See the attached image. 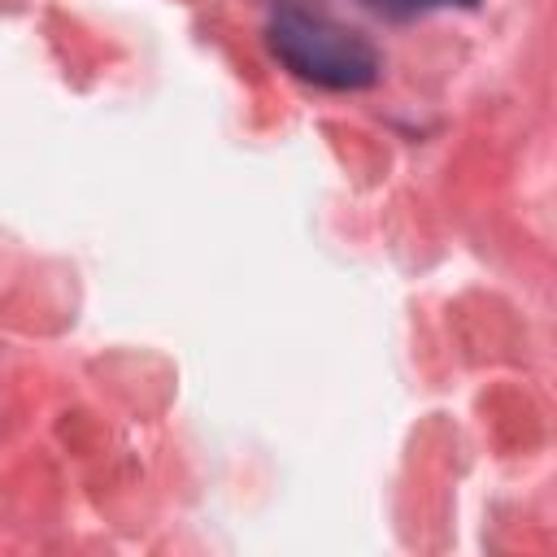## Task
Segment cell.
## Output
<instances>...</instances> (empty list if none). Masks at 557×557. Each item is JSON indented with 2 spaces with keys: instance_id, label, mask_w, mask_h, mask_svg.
<instances>
[{
  "instance_id": "1",
  "label": "cell",
  "mask_w": 557,
  "mask_h": 557,
  "mask_svg": "<svg viewBox=\"0 0 557 557\" xmlns=\"http://www.w3.org/2000/svg\"><path fill=\"white\" fill-rule=\"evenodd\" d=\"M265 48L292 78L322 91H366L383 78V57L366 35L305 9H278L265 22Z\"/></svg>"
},
{
  "instance_id": "2",
  "label": "cell",
  "mask_w": 557,
  "mask_h": 557,
  "mask_svg": "<svg viewBox=\"0 0 557 557\" xmlns=\"http://www.w3.org/2000/svg\"><path fill=\"white\" fill-rule=\"evenodd\" d=\"M361 4L383 17H422L435 9H479L483 0H361Z\"/></svg>"
}]
</instances>
